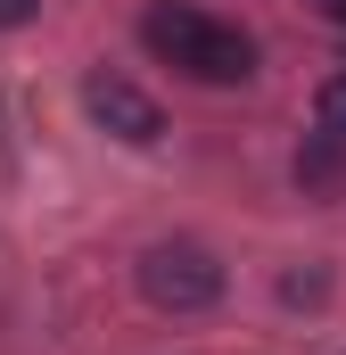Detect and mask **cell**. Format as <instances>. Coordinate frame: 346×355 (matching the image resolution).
I'll list each match as a JSON object with an SVG mask.
<instances>
[{"instance_id":"obj_7","label":"cell","mask_w":346,"mask_h":355,"mask_svg":"<svg viewBox=\"0 0 346 355\" xmlns=\"http://www.w3.org/2000/svg\"><path fill=\"white\" fill-rule=\"evenodd\" d=\"M313 8H322V17H346V0H313Z\"/></svg>"},{"instance_id":"obj_5","label":"cell","mask_w":346,"mask_h":355,"mask_svg":"<svg viewBox=\"0 0 346 355\" xmlns=\"http://www.w3.org/2000/svg\"><path fill=\"white\" fill-rule=\"evenodd\" d=\"M313 116H322V132H330V141H346V67H338V75H322Z\"/></svg>"},{"instance_id":"obj_4","label":"cell","mask_w":346,"mask_h":355,"mask_svg":"<svg viewBox=\"0 0 346 355\" xmlns=\"http://www.w3.org/2000/svg\"><path fill=\"white\" fill-rule=\"evenodd\" d=\"M297 182H305V190H338V182H346V141L322 132L313 149H297Z\"/></svg>"},{"instance_id":"obj_3","label":"cell","mask_w":346,"mask_h":355,"mask_svg":"<svg viewBox=\"0 0 346 355\" xmlns=\"http://www.w3.org/2000/svg\"><path fill=\"white\" fill-rule=\"evenodd\" d=\"M83 107H91L99 132H116V141H132V149H149V141L165 132V107H157L140 83H124V75H91V83H83Z\"/></svg>"},{"instance_id":"obj_1","label":"cell","mask_w":346,"mask_h":355,"mask_svg":"<svg viewBox=\"0 0 346 355\" xmlns=\"http://www.w3.org/2000/svg\"><path fill=\"white\" fill-rule=\"evenodd\" d=\"M140 42H149L165 67L198 75V83H248V75H256V42H248L239 25H215V17L181 8V0H157V8L140 17Z\"/></svg>"},{"instance_id":"obj_6","label":"cell","mask_w":346,"mask_h":355,"mask_svg":"<svg viewBox=\"0 0 346 355\" xmlns=\"http://www.w3.org/2000/svg\"><path fill=\"white\" fill-rule=\"evenodd\" d=\"M33 8H42V0H0V33H8V25H25Z\"/></svg>"},{"instance_id":"obj_2","label":"cell","mask_w":346,"mask_h":355,"mask_svg":"<svg viewBox=\"0 0 346 355\" xmlns=\"http://www.w3.org/2000/svg\"><path fill=\"white\" fill-rule=\"evenodd\" d=\"M140 297L165 306V314H206L223 297V265L198 248V240H157L140 257Z\"/></svg>"}]
</instances>
